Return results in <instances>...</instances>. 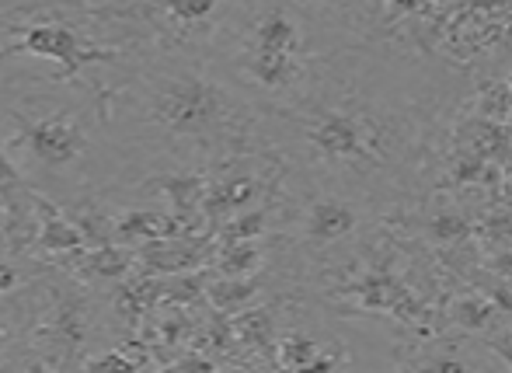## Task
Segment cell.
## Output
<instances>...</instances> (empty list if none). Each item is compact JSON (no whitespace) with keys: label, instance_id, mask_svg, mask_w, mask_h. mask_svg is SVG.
Wrapping results in <instances>:
<instances>
[{"label":"cell","instance_id":"cell-9","mask_svg":"<svg viewBox=\"0 0 512 373\" xmlns=\"http://www.w3.org/2000/svg\"><path fill=\"white\" fill-rule=\"evenodd\" d=\"M398 370H422V373H485L506 370L495 353L478 335L457 332V328H439L429 335H411V342L398 346Z\"/></svg>","mask_w":512,"mask_h":373},{"label":"cell","instance_id":"cell-11","mask_svg":"<svg viewBox=\"0 0 512 373\" xmlns=\"http://www.w3.org/2000/svg\"><path fill=\"white\" fill-rule=\"evenodd\" d=\"M481 342L492 349L495 360H499L502 367L512 370V321H502V325H495L492 332L481 335Z\"/></svg>","mask_w":512,"mask_h":373},{"label":"cell","instance_id":"cell-3","mask_svg":"<svg viewBox=\"0 0 512 373\" xmlns=\"http://www.w3.org/2000/svg\"><path fill=\"white\" fill-rule=\"evenodd\" d=\"M349 42V32L293 0H237L206 63L262 116H276L307 102Z\"/></svg>","mask_w":512,"mask_h":373},{"label":"cell","instance_id":"cell-8","mask_svg":"<svg viewBox=\"0 0 512 373\" xmlns=\"http://www.w3.org/2000/svg\"><path fill=\"white\" fill-rule=\"evenodd\" d=\"M328 318V314H324ZM321 314H310V300L304 293H290L283 300L276 332V370H342L352 367V353L342 339L328 328Z\"/></svg>","mask_w":512,"mask_h":373},{"label":"cell","instance_id":"cell-12","mask_svg":"<svg viewBox=\"0 0 512 373\" xmlns=\"http://www.w3.org/2000/svg\"><path fill=\"white\" fill-rule=\"evenodd\" d=\"M21 283H25V276H21L18 265L7 262V258H0V297H7V293H18Z\"/></svg>","mask_w":512,"mask_h":373},{"label":"cell","instance_id":"cell-2","mask_svg":"<svg viewBox=\"0 0 512 373\" xmlns=\"http://www.w3.org/2000/svg\"><path fill=\"white\" fill-rule=\"evenodd\" d=\"M108 133L140 140L185 164H209L265 147V116L206 60L143 56L102 88ZM272 154V150H269Z\"/></svg>","mask_w":512,"mask_h":373},{"label":"cell","instance_id":"cell-7","mask_svg":"<svg viewBox=\"0 0 512 373\" xmlns=\"http://www.w3.org/2000/svg\"><path fill=\"white\" fill-rule=\"evenodd\" d=\"M95 339V307L84 286H49V297L28 311L25 346L42 353L39 367H81Z\"/></svg>","mask_w":512,"mask_h":373},{"label":"cell","instance_id":"cell-5","mask_svg":"<svg viewBox=\"0 0 512 373\" xmlns=\"http://www.w3.org/2000/svg\"><path fill=\"white\" fill-rule=\"evenodd\" d=\"M11 60L46 63L49 81L102 91L129 56L84 0H25L0 11V63Z\"/></svg>","mask_w":512,"mask_h":373},{"label":"cell","instance_id":"cell-4","mask_svg":"<svg viewBox=\"0 0 512 373\" xmlns=\"http://www.w3.org/2000/svg\"><path fill=\"white\" fill-rule=\"evenodd\" d=\"M105 133L102 91L53 98L18 84L0 88V154L42 189H84L95 175L98 140Z\"/></svg>","mask_w":512,"mask_h":373},{"label":"cell","instance_id":"cell-13","mask_svg":"<svg viewBox=\"0 0 512 373\" xmlns=\"http://www.w3.org/2000/svg\"><path fill=\"white\" fill-rule=\"evenodd\" d=\"M481 265L488 272H499V276H512V248L488 251V255H481Z\"/></svg>","mask_w":512,"mask_h":373},{"label":"cell","instance_id":"cell-6","mask_svg":"<svg viewBox=\"0 0 512 373\" xmlns=\"http://www.w3.org/2000/svg\"><path fill=\"white\" fill-rule=\"evenodd\" d=\"M129 60H209L237 0H84Z\"/></svg>","mask_w":512,"mask_h":373},{"label":"cell","instance_id":"cell-10","mask_svg":"<svg viewBox=\"0 0 512 373\" xmlns=\"http://www.w3.org/2000/svg\"><path fill=\"white\" fill-rule=\"evenodd\" d=\"M293 4L307 7L310 14H317V18L328 21V25L349 32L352 39H370L363 0H293Z\"/></svg>","mask_w":512,"mask_h":373},{"label":"cell","instance_id":"cell-1","mask_svg":"<svg viewBox=\"0 0 512 373\" xmlns=\"http://www.w3.org/2000/svg\"><path fill=\"white\" fill-rule=\"evenodd\" d=\"M436 84L391 39H356L307 102L265 116V147L297 178L398 217L422 199Z\"/></svg>","mask_w":512,"mask_h":373}]
</instances>
